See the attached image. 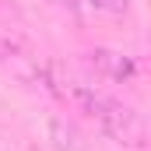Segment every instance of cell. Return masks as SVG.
I'll list each match as a JSON object with an SVG mask.
<instances>
[{
  "label": "cell",
  "instance_id": "1",
  "mask_svg": "<svg viewBox=\"0 0 151 151\" xmlns=\"http://www.w3.org/2000/svg\"><path fill=\"white\" fill-rule=\"evenodd\" d=\"M42 88L53 91L60 102L74 106L77 113L91 116V119L102 127V134H109L113 141L130 144V148H144V144H148V127H144V119H141L137 109H130V106H123L119 99L99 91L95 84L67 74L60 63H42Z\"/></svg>",
  "mask_w": 151,
  "mask_h": 151
},
{
  "label": "cell",
  "instance_id": "2",
  "mask_svg": "<svg viewBox=\"0 0 151 151\" xmlns=\"http://www.w3.org/2000/svg\"><path fill=\"white\" fill-rule=\"evenodd\" d=\"M0 67H7L25 84H42V63L32 56L25 35L7 28V25H0Z\"/></svg>",
  "mask_w": 151,
  "mask_h": 151
},
{
  "label": "cell",
  "instance_id": "3",
  "mask_svg": "<svg viewBox=\"0 0 151 151\" xmlns=\"http://www.w3.org/2000/svg\"><path fill=\"white\" fill-rule=\"evenodd\" d=\"M88 67L106 81H116V84H130L137 77V63L134 56L127 53H116V49H91L88 53Z\"/></svg>",
  "mask_w": 151,
  "mask_h": 151
},
{
  "label": "cell",
  "instance_id": "4",
  "mask_svg": "<svg viewBox=\"0 0 151 151\" xmlns=\"http://www.w3.org/2000/svg\"><path fill=\"white\" fill-rule=\"evenodd\" d=\"M49 141H53L56 151H91L84 134L77 130V123L67 119V116H53L49 119Z\"/></svg>",
  "mask_w": 151,
  "mask_h": 151
},
{
  "label": "cell",
  "instance_id": "5",
  "mask_svg": "<svg viewBox=\"0 0 151 151\" xmlns=\"http://www.w3.org/2000/svg\"><path fill=\"white\" fill-rule=\"evenodd\" d=\"M88 7L99 11V14H123L127 11V0H88Z\"/></svg>",
  "mask_w": 151,
  "mask_h": 151
}]
</instances>
